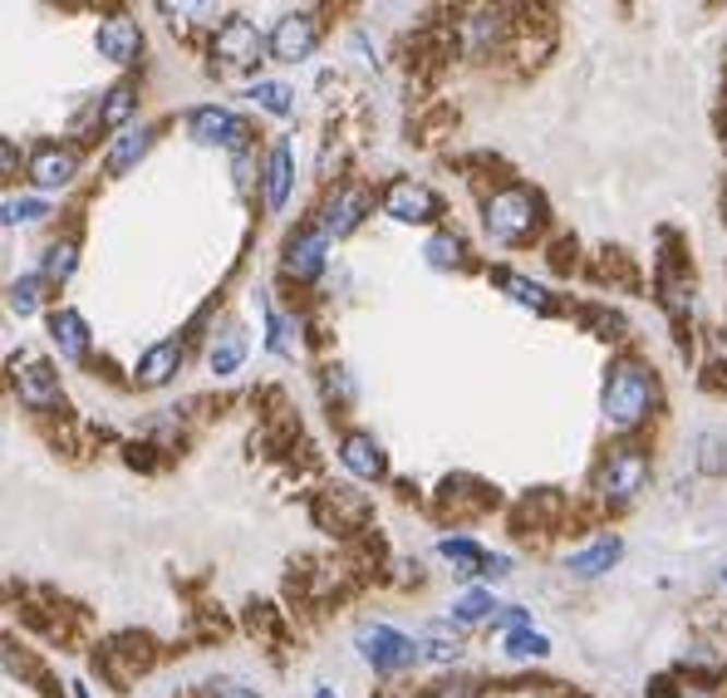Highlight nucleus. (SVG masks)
<instances>
[{
	"label": "nucleus",
	"instance_id": "nucleus-1",
	"mask_svg": "<svg viewBox=\"0 0 727 698\" xmlns=\"http://www.w3.org/2000/svg\"><path fill=\"white\" fill-rule=\"evenodd\" d=\"M658 403V379L648 364L639 359H619L609 364V379H605V393H599V409H605V423L619 433L639 428V423L654 413Z\"/></svg>",
	"mask_w": 727,
	"mask_h": 698
},
{
	"label": "nucleus",
	"instance_id": "nucleus-2",
	"mask_svg": "<svg viewBox=\"0 0 727 698\" xmlns=\"http://www.w3.org/2000/svg\"><path fill=\"white\" fill-rule=\"evenodd\" d=\"M540 216H546L540 197L531 192V187L511 182V187H501V192L487 197V216H481V222H487V236H491V241L521 246V241H531V236L540 232Z\"/></svg>",
	"mask_w": 727,
	"mask_h": 698
},
{
	"label": "nucleus",
	"instance_id": "nucleus-3",
	"mask_svg": "<svg viewBox=\"0 0 727 698\" xmlns=\"http://www.w3.org/2000/svg\"><path fill=\"white\" fill-rule=\"evenodd\" d=\"M187 133H192L202 147H231V153H246V143H251L246 118H236L231 108H222V104L192 108V114H187Z\"/></svg>",
	"mask_w": 727,
	"mask_h": 698
},
{
	"label": "nucleus",
	"instance_id": "nucleus-4",
	"mask_svg": "<svg viewBox=\"0 0 727 698\" xmlns=\"http://www.w3.org/2000/svg\"><path fill=\"white\" fill-rule=\"evenodd\" d=\"M265 49H271V39H261V29H255L251 20H241V15L222 20V25H216V35H212V59H222L226 69L261 64Z\"/></svg>",
	"mask_w": 727,
	"mask_h": 698
},
{
	"label": "nucleus",
	"instance_id": "nucleus-5",
	"mask_svg": "<svg viewBox=\"0 0 727 698\" xmlns=\"http://www.w3.org/2000/svg\"><path fill=\"white\" fill-rule=\"evenodd\" d=\"M359 654L379 674H398V669H408L418 659V639L398 635L393 625H359Z\"/></svg>",
	"mask_w": 727,
	"mask_h": 698
},
{
	"label": "nucleus",
	"instance_id": "nucleus-6",
	"mask_svg": "<svg viewBox=\"0 0 727 698\" xmlns=\"http://www.w3.org/2000/svg\"><path fill=\"white\" fill-rule=\"evenodd\" d=\"M648 482V452L644 448H615L605 458V468H599V492H605L609 501H629L639 487Z\"/></svg>",
	"mask_w": 727,
	"mask_h": 698
},
{
	"label": "nucleus",
	"instance_id": "nucleus-7",
	"mask_svg": "<svg viewBox=\"0 0 727 698\" xmlns=\"http://www.w3.org/2000/svg\"><path fill=\"white\" fill-rule=\"evenodd\" d=\"M94 664L104 669V678L114 688H128L147 664H153V639L147 635H118L104 654H94Z\"/></svg>",
	"mask_w": 727,
	"mask_h": 698
},
{
	"label": "nucleus",
	"instance_id": "nucleus-8",
	"mask_svg": "<svg viewBox=\"0 0 727 698\" xmlns=\"http://www.w3.org/2000/svg\"><path fill=\"white\" fill-rule=\"evenodd\" d=\"M324 251H330V232L324 226H295L290 236H285V275L290 281H314V275L324 271Z\"/></svg>",
	"mask_w": 727,
	"mask_h": 698
},
{
	"label": "nucleus",
	"instance_id": "nucleus-9",
	"mask_svg": "<svg viewBox=\"0 0 727 698\" xmlns=\"http://www.w3.org/2000/svg\"><path fill=\"white\" fill-rule=\"evenodd\" d=\"M369 517H373L369 497L354 487H324L320 497H314V521L330 531H364Z\"/></svg>",
	"mask_w": 727,
	"mask_h": 698
},
{
	"label": "nucleus",
	"instance_id": "nucleus-10",
	"mask_svg": "<svg viewBox=\"0 0 727 698\" xmlns=\"http://www.w3.org/2000/svg\"><path fill=\"white\" fill-rule=\"evenodd\" d=\"M314 45H320V20H314V10H290V15L275 20V29H271V55L275 59H285V64L310 59Z\"/></svg>",
	"mask_w": 727,
	"mask_h": 698
},
{
	"label": "nucleus",
	"instance_id": "nucleus-11",
	"mask_svg": "<svg viewBox=\"0 0 727 698\" xmlns=\"http://www.w3.org/2000/svg\"><path fill=\"white\" fill-rule=\"evenodd\" d=\"M383 212H389L393 222H403V226L432 222V216H438V192H432L428 182L398 177V182H389V192H383Z\"/></svg>",
	"mask_w": 727,
	"mask_h": 698
},
{
	"label": "nucleus",
	"instance_id": "nucleus-12",
	"mask_svg": "<svg viewBox=\"0 0 727 698\" xmlns=\"http://www.w3.org/2000/svg\"><path fill=\"white\" fill-rule=\"evenodd\" d=\"M369 212H373L369 187H364V182H344V187H334L330 206H324V232H330V236H349Z\"/></svg>",
	"mask_w": 727,
	"mask_h": 698
},
{
	"label": "nucleus",
	"instance_id": "nucleus-13",
	"mask_svg": "<svg viewBox=\"0 0 727 698\" xmlns=\"http://www.w3.org/2000/svg\"><path fill=\"white\" fill-rule=\"evenodd\" d=\"M442 556L457 566V576L467 580V576H487V580H501L511 570V560L506 556H491V551H481L477 541H467V536H448L442 541Z\"/></svg>",
	"mask_w": 727,
	"mask_h": 698
},
{
	"label": "nucleus",
	"instance_id": "nucleus-14",
	"mask_svg": "<svg viewBox=\"0 0 727 698\" xmlns=\"http://www.w3.org/2000/svg\"><path fill=\"white\" fill-rule=\"evenodd\" d=\"M339 462L364 482H379L383 472H389V458H383L379 438H373V433H359V428L339 438Z\"/></svg>",
	"mask_w": 727,
	"mask_h": 698
},
{
	"label": "nucleus",
	"instance_id": "nucleus-15",
	"mask_svg": "<svg viewBox=\"0 0 727 698\" xmlns=\"http://www.w3.org/2000/svg\"><path fill=\"white\" fill-rule=\"evenodd\" d=\"M94 45H98V55H104L108 64H133V59H138V49H143V35H138V20H128V15H108L104 25H98Z\"/></svg>",
	"mask_w": 727,
	"mask_h": 698
},
{
	"label": "nucleus",
	"instance_id": "nucleus-16",
	"mask_svg": "<svg viewBox=\"0 0 727 698\" xmlns=\"http://www.w3.org/2000/svg\"><path fill=\"white\" fill-rule=\"evenodd\" d=\"M15 389H20V403L25 409H55L59 403V374L49 369L45 359H29L25 369H15Z\"/></svg>",
	"mask_w": 727,
	"mask_h": 698
},
{
	"label": "nucleus",
	"instance_id": "nucleus-17",
	"mask_svg": "<svg viewBox=\"0 0 727 698\" xmlns=\"http://www.w3.org/2000/svg\"><path fill=\"white\" fill-rule=\"evenodd\" d=\"M79 173V153L64 143H39L35 147V163H29V177H35L39 187H64L74 182Z\"/></svg>",
	"mask_w": 727,
	"mask_h": 698
},
{
	"label": "nucleus",
	"instance_id": "nucleus-18",
	"mask_svg": "<svg viewBox=\"0 0 727 698\" xmlns=\"http://www.w3.org/2000/svg\"><path fill=\"white\" fill-rule=\"evenodd\" d=\"M290 182H295V147H290V138H281V143L271 147V163H265V206H271V212H285Z\"/></svg>",
	"mask_w": 727,
	"mask_h": 698
},
{
	"label": "nucleus",
	"instance_id": "nucleus-19",
	"mask_svg": "<svg viewBox=\"0 0 727 698\" xmlns=\"http://www.w3.org/2000/svg\"><path fill=\"white\" fill-rule=\"evenodd\" d=\"M182 369V340H157L153 350L138 359V383L143 389H163V383H172V374Z\"/></svg>",
	"mask_w": 727,
	"mask_h": 698
},
{
	"label": "nucleus",
	"instance_id": "nucleus-20",
	"mask_svg": "<svg viewBox=\"0 0 727 698\" xmlns=\"http://www.w3.org/2000/svg\"><path fill=\"white\" fill-rule=\"evenodd\" d=\"M49 334H55V344H59V354H64L69 364H84L88 359V324H84V315L79 310H55L49 315Z\"/></svg>",
	"mask_w": 727,
	"mask_h": 698
},
{
	"label": "nucleus",
	"instance_id": "nucleus-21",
	"mask_svg": "<svg viewBox=\"0 0 727 698\" xmlns=\"http://www.w3.org/2000/svg\"><path fill=\"white\" fill-rule=\"evenodd\" d=\"M147 147H153V128H147V123L123 128V133H118V143L108 147V173H114V177H123L128 167H133L138 157L147 153Z\"/></svg>",
	"mask_w": 727,
	"mask_h": 698
},
{
	"label": "nucleus",
	"instance_id": "nucleus-22",
	"mask_svg": "<svg viewBox=\"0 0 727 698\" xmlns=\"http://www.w3.org/2000/svg\"><path fill=\"white\" fill-rule=\"evenodd\" d=\"M491 281H497L501 291H511V300H516V305H526V310H536V315H556V300H550V291H546V285L526 281V275H516V271H497Z\"/></svg>",
	"mask_w": 727,
	"mask_h": 698
},
{
	"label": "nucleus",
	"instance_id": "nucleus-23",
	"mask_svg": "<svg viewBox=\"0 0 727 698\" xmlns=\"http://www.w3.org/2000/svg\"><path fill=\"white\" fill-rule=\"evenodd\" d=\"M619 551H624V546H619V536H599L589 551H575V556H570L565 566H570V576L589 580V576H605V570L619 560Z\"/></svg>",
	"mask_w": 727,
	"mask_h": 698
},
{
	"label": "nucleus",
	"instance_id": "nucleus-24",
	"mask_svg": "<svg viewBox=\"0 0 727 698\" xmlns=\"http://www.w3.org/2000/svg\"><path fill=\"white\" fill-rule=\"evenodd\" d=\"M241 359H246V334L236 330V324H226V330L212 340V354H206V364H212L216 379H226V374L241 369Z\"/></svg>",
	"mask_w": 727,
	"mask_h": 698
},
{
	"label": "nucleus",
	"instance_id": "nucleus-25",
	"mask_svg": "<svg viewBox=\"0 0 727 698\" xmlns=\"http://www.w3.org/2000/svg\"><path fill=\"white\" fill-rule=\"evenodd\" d=\"M133 108H138V88L133 84H114L104 94V104H94V123L98 128H118V123H128V118H133Z\"/></svg>",
	"mask_w": 727,
	"mask_h": 698
},
{
	"label": "nucleus",
	"instance_id": "nucleus-26",
	"mask_svg": "<svg viewBox=\"0 0 727 698\" xmlns=\"http://www.w3.org/2000/svg\"><path fill=\"white\" fill-rule=\"evenodd\" d=\"M422 256H428V265H438V271H457L462 256H467V246H462V236L438 232L428 246H422Z\"/></svg>",
	"mask_w": 727,
	"mask_h": 698
},
{
	"label": "nucleus",
	"instance_id": "nucleus-27",
	"mask_svg": "<svg viewBox=\"0 0 727 698\" xmlns=\"http://www.w3.org/2000/svg\"><path fill=\"white\" fill-rule=\"evenodd\" d=\"M74 265H79V246L74 241H55L45 251V265H39V275L45 281H69L74 275Z\"/></svg>",
	"mask_w": 727,
	"mask_h": 698
},
{
	"label": "nucleus",
	"instance_id": "nucleus-28",
	"mask_svg": "<svg viewBox=\"0 0 727 698\" xmlns=\"http://www.w3.org/2000/svg\"><path fill=\"white\" fill-rule=\"evenodd\" d=\"M418 649H428L438 664H452V659L462 654V639L452 635L448 625H428V629H422V639H418Z\"/></svg>",
	"mask_w": 727,
	"mask_h": 698
},
{
	"label": "nucleus",
	"instance_id": "nucleus-29",
	"mask_svg": "<svg viewBox=\"0 0 727 698\" xmlns=\"http://www.w3.org/2000/svg\"><path fill=\"white\" fill-rule=\"evenodd\" d=\"M39 291H45V275H20V281H10V310L25 320V315L39 310Z\"/></svg>",
	"mask_w": 727,
	"mask_h": 698
},
{
	"label": "nucleus",
	"instance_id": "nucleus-30",
	"mask_svg": "<svg viewBox=\"0 0 727 698\" xmlns=\"http://www.w3.org/2000/svg\"><path fill=\"white\" fill-rule=\"evenodd\" d=\"M723 452H727L723 433H713V428H707V433H698V472H707V477H717V472L727 468V458H723Z\"/></svg>",
	"mask_w": 727,
	"mask_h": 698
},
{
	"label": "nucleus",
	"instance_id": "nucleus-31",
	"mask_svg": "<svg viewBox=\"0 0 727 698\" xmlns=\"http://www.w3.org/2000/svg\"><path fill=\"white\" fill-rule=\"evenodd\" d=\"M497 600L487 595V590H472V595H462L457 605H452V619H457V625H477V619H487V615H497Z\"/></svg>",
	"mask_w": 727,
	"mask_h": 698
},
{
	"label": "nucleus",
	"instance_id": "nucleus-32",
	"mask_svg": "<svg viewBox=\"0 0 727 698\" xmlns=\"http://www.w3.org/2000/svg\"><path fill=\"white\" fill-rule=\"evenodd\" d=\"M546 635H536V629H516V635H506V654L511 659H546Z\"/></svg>",
	"mask_w": 727,
	"mask_h": 698
},
{
	"label": "nucleus",
	"instance_id": "nucleus-33",
	"mask_svg": "<svg viewBox=\"0 0 727 698\" xmlns=\"http://www.w3.org/2000/svg\"><path fill=\"white\" fill-rule=\"evenodd\" d=\"M477 694H481L477 678L452 674V678H438V684H428V694H422V698H477Z\"/></svg>",
	"mask_w": 727,
	"mask_h": 698
},
{
	"label": "nucleus",
	"instance_id": "nucleus-34",
	"mask_svg": "<svg viewBox=\"0 0 727 698\" xmlns=\"http://www.w3.org/2000/svg\"><path fill=\"white\" fill-rule=\"evenodd\" d=\"M251 98L265 108V114H281V118L295 108V104H290V88H285V84H255Z\"/></svg>",
	"mask_w": 727,
	"mask_h": 698
},
{
	"label": "nucleus",
	"instance_id": "nucleus-35",
	"mask_svg": "<svg viewBox=\"0 0 727 698\" xmlns=\"http://www.w3.org/2000/svg\"><path fill=\"white\" fill-rule=\"evenodd\" d=\"M324 399H339V403H349L354 399V383H349V374L344 369H324Z\"/></svg>",
	"mask_w": 727,
	"mask_h": 698
},
{
	"label": "nucleus",
	"instance_id": "nucleus-36",
	"mask_svg": "<svg viewBox=\"0 0 727 698\" xmlns=\"http://www.w3.org/2000/svg\"><path fill=\"white\" fill-rule=\"evenodd\" d=\"M49 206L45 202H5V222L15 226V222H39Z\"/></svg>",
	"mask_w": 727,
	"mask_h": 698
},
{
	"label": "nucleus",
	"instance_id": "nucleus-37",
	"mask_svg": "<svg viewBox=\"0 0 727 698\" xmlns=\"http://www.w3.org/2000/svg\"><path fill=\"white\" fill-rule=\"evenodd\" d=\"M216 698H255V694H251V688H236V684H226V688H222V694H216Z\"/></svg>",
	"mask_w": 727,
	"mask_h": 698
},
{
	"label": "nucleus",
	"instance_id": "nucleus-38",
	"mask_svg": "<svg viewBox=\"0 0 727 698\" xmlns=\"http://www.w3.org/2000/svg\"><path fill=\"white\" fill-rule=\"evenodd\" d=\"M668 698H707V694H703V688H698V684H688V688H674V694H668Z\"/></svg>",
	"mask_w": 727,
	"mask_h": 698
},
{
	"label": "nucleus",
	"instance_id": "nucleus-39",
	"mask_svg": "<svg viewBox=\"0 0 727 698\" xmlns=\"http://www.w3.org/2000/svg\"><path fill=\"white\" fill-rule=\"evenodd\" d=\"M314 698H334V688H314Z\"/></svg>",
	"mask_w": 727,
	"mask_h": 698
},
{
	"label": "nucleus",
	"instance_id": "nucleus-40",
	"mask_svg": "<svg viewBox=\"0 0 727 698\" xmlns=\"http://www.w3.org/2000/svg\"><path fill=\"white\" fill-rule=\"evenodd\" d=\"M723 585H727V570H723Z\"/></svg>",
	"mask_w": 727,
	"mask_h": 698
}]
</instances>
